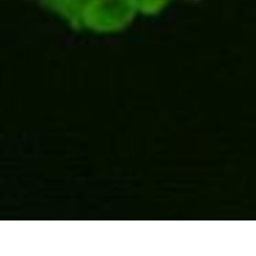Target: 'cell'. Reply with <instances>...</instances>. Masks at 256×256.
Here are the masks:
<instances>
[{
	"instance_id": "6da1fadb",
	"label": "cell",
	"mask_w": 256,
	"mask_h": 256,
	"mask_svg": "<svg viewBox=\"0 0 256 256\" xmlns=\"http://www.w3.org/2000/svg\"><path fill=\"white\" fill-rule=\"evenodd\" d=\"M137 0H88L82 12L80 29L112 32L132 14Z\"/></svg>"
},
{
	"instance_id": "7a4b0ae2",
	"label": "cell",
	"mask_w": 256,
	"mask_h": 256,
	"mask_svg": "<svg viewBox=\"0 0 256 256\" xmlns=\"http://www.w3.org/2000/svg\"><path fill=\"white\" fill-rule=\"evenodd\" d=\"M40 1L41 2H44V1H46V0H40Z\"/></svg>"
}]
</instances>
